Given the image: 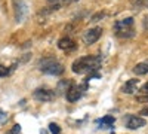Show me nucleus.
<instances>
[{
	"label": "nucleus",
	"mask_w": 148,
	"mask_h": 134,
	"mask_svg": "<svg viewBox=\"0 0 148 134\" xmlns=\"http://www.w3.org/2000/svg\"><path fill=\"white\" fill-rule=\"evenodd\" d=\"M102 63L101 55H88V57H80L73 63L71 70L77 75H84V73H92L99 69Z\"/></svg>",
	"instance_id": "nucleus-1"
},
{
	"label": "nucleus",
	"mask_w": 148,
	"mask_h": 134,
	"mask_svg": "<svg viewBox=\"0 0 148 134\" xmlns=\"http://www.w3.org/2000/svg\"><path fill=\"white\" fill-rule=\"evenodd\" d=\"M40 70L46 73V75L59 76L64 73V66L59 61H56L55 58H43L40 61Z\"/></svg>",
	"instance_id": "nucleus-2"
},
{
	"label": "nucleus",
	"mask_w": 148,
	"mask_h": 134,
	"mask_svg": "<svg viewBox=\"0 0 148 134\" xmlns=\"http://www.w3.org/2000/svg\"><path fill=\"white\" fill-rule=\"evenodd\" d=\"M132 26H133V18H125V19H120L116 22V30L117 34L121 36V37H129V33H132Z\"/></svg>",
	"instance_id": "nucleus-3"
},
{
	"label": "nucleus",
	"mask_w": 148,
	"mask_h": 134,
	"mask_svg": "<svg viewBox=\"0 0 148 134\" xmlns=\"http://www.w3.org/2000/svg\"><path fill=\"white\" fill-rule=\"evenodd\" d=\"M84 90H86V85H71V87L68 88V91H67V100L70 103L77 101L83 95Z\"/></svg>",
	"instance_id": "nucleus-4"
},
{
	"label": "nucleus",
	"mask_w": 148,
	"mask_h": 134,
	"mask_svg": "<svg viewBox=\"0 0 148 134\" xmlns=\"http://www.w3.org/2000/svg\"><path fill=\"white\" fill-rule=\"evenodd\" d=\"M33 97L37 101L46 103V101H52L55 99V92L51 91V90H46V88H39V90H36L33 92Z\"/></svg>",
	"instance_id": "nucleus-5"
},
{
	"label": "nucleus",
	"mask_w": 148,
	"mask_h": 134,
	"mask_svg": "<svg viewBox=\"0 0 148 134\" xmlns=\"http://www.w3.org/2000/svg\"><path fill=\"white\" fill-rule=\"evenodd\" d=\"M145 124H147V121L139 115H127L126 116V127L129 130H138L141 127H145Z\"/></svg>",
	"instance_id": "nucleus-6"
},
{
	"label": "nucleus",
	"mask_w": 148,
	"mask_h": 134,
	"mask_svg": "<svg viewBox=\"0 0 148 134\" xmlns=\"http://www.w3.org/2000/svg\"><path fill=\"white\" fill-rule=\"evenodd\" d=\"M101 34H102V28L101 27H95V28H90V30L86 31L84 36H83V39H84V42L88 45H92V43H95L98 39L101 37Z\"/></svg>",
	"instance_id": "nucleus-7"
},
{
	"label": "nucleus",
	"mask_w": 148,
	"mask_h": 134,
	"mask_svg": "<svg viewBox=\"0 0 148 134\" xmlns=\"http://www.w3.org/2000/svg\"><path fill=\"white\" fill-rule=\"evenodd\" d=\"M58 48L62 51H73L74 48H76V42L71 37H68V36H65V37H61L58 40Z\"/></svg>",
	"instance_id": "nucleus-8"
},
{
	"label": "nucleus",
	"mask_w": 148,
	"mask_h": 134,
	"mask_svg": "<svg viewBox=\"0 0 148 134\" xmlns=\"http://www.w3.org/2000/svg\"><path fill=\"white\" fill-rule=\"evenodd\" d=\"M138 83H139V79H129L125 85H123L121 92H125V94L135 92V91H136V88H138Z\"/></svg>",
	"instance_id": "nucleus-9"
},
{
	"label": "nucleus",
	"mask_w": 148,
	"mask_h": 134,
	"mask_svg": "<svg viewBox=\"0 0 148 134\" xmlns=\"http://www.w3.org/2000/svg\"><path fill=\"white\" fill-rule=\"evenodd\" d=\"M133 73L138 76H142V75H147L148 73V61H142L139 64H136L133 67Z\"/></svg>",
	"instance_id": "nucleus-10"
},
{
	"label": "nucleus",
	"mask_w": 148,
	"mask_h": 134,
	"mask_svg": "<svg viewBox=\"0 0 148 134\" xmlns=\"http://www.w3.org/2000/svg\"><path fill=\"white\" fill-rule=\"evenodd\" d=\"M71 85H73V83H71L70 79H62V81L58 83V91H61V92H67Z\"/></svg>",
	"instance_id": "nucleus-11"
},
{
	"label": "nucleus",
	"mask_w": 148,
	"mask_h": 134,
	"mask_svg": "<svg viewBox=\"0 0 148 134\" xmlns=\"http://www.w3.org/2000/svg\"><path fill=\"white\" fill-rule=\"evenodd\" d=\"M114 122H116V118H114V116H111V115H107V116H104V118L99 121V124L104 125V127H107V125H113Z\"/></svg>",
	"instance_id": "nucleus-12"
},
{
	"label": "nucleus",
	"mask_w": 148,
	"mask_h": 134,
	"mask_svg": "<svg viewBox=\"0 0 148 134\" xmlns=\"http://www.w3.org/2000/svg\"><path fill=\"white\" fill-rule=\"evenodd\" d=\"M130 3L135 8H144V6L148 8V0H130Z\"/></svg>",
	"instance_id": "nucleus-13"
},
{
	"label": "nucleus",
	"mask_w": 148,
	"mask_h": 134,
	"mask_svg": "<svg viewBox=\"0 0 148 134\" xmlns=\"http://www.w3.org/2000/svg\"><path fill=\"white\" fill-rule=\"evenodd\" d=\"M46 2L49 5H52L55 9H58L61 5H64V3H68V0H46Z\"/></svg>",
	"instance_id": "nucleus-14"
},
{
	"label": "nucleus",
	"mask_w": 148,
	"mask_h": 134,
	"mask_svg": "<svg viewBox=\"0 0 148 134\" xmlns=\"http://www.w3.org/2000/svg\"><path fill=\"white\" fill-rule=\"evenodd\" d=\"M49 131H51L52 134H61V128H59V125L58 124H49Z\"/></svg>",
	"instance_id": "nucleus-15"
},
{
	"label": "nucleus",
	"mask_w": 148,
	"mask_h": 134,
	"mask_svg": "<svg viewBox=\"0 0 148 134\" xmlns=\"http://www.w3.org/2000/svg\"><path fill=\"white\" fill-rule=\"evenodd\" d=\"M105 17V14H104V12H98V14H95L93 17H92V22H96V21H99V19H102Z\"/></svg>",
	"instance_id": "nucleus-16"
},
{
	"label": "nucleus",
	"mask_w": 148,
	"mask_h": 134,
	"mask_svg": "<svg viewBox=\"0 0 148 134\" xmlns=\"http://www.w3.org/2000/svg\"><path fill=\"white\" fill-rule=\"evenodd\" d=\"M6 75H9V69L6 66H0V78L6 76Z\"/></svg>",
	"instance_id": "nucleus-17"
},
{
	"label": "nucleus",
	"mask_w": 148,
	"mask_h": 134,
	"mask_svg": "<svg viewBox=\"0 0 148 134\" xmlns=\"http://www.w3.org/2000/svg\"><path fill=\"white\" fill-rule=\"evenodd\" d=\"M136 100L138 101H142V103H148V94L147 95H138Z\"/></svg>",
	"instance_id": "nucleus-18"
},
{
	"label": "nucleus",
	"mask_w": 148,
	"mask_h": 134,
	"mask_svg": "<svg viewBox=\"0 0 148 134\" xmlns=\"http://www.w3.org/2000/svg\"><path fill=\"white\" fill-rule=\"evenodd\" d=\"M19 131H21V127L19 125H14V128L9 131V134H18Z\"/></svg>",
	"instance_id": "nucleus-19"
},
{
	"label": "nucleus",
	"mask_w": 148,
	"mask_h": 134,
	"mask_svg": "<svg viewBox=\"0 0 148 134\" xmlns=\"http://www.w3.org/2000/svg\"><path fill=\"white\" fill-rule=\"evenodd\" d=\"M142 27H144L145 31H148V17H145V18L142 19Z\"/></svg>",
	"instance_id": "nucleus-20"
},
{
	"label": "nucleus",
	"mask_w": 148,
	"mask_h": 134,
	"mask_svg": "<svg viewBox=\"0 0 148 134\" xmlns=\"http://www.w3.org/2000/svg\"><path fill=\"white\" fill-rule=\"evenodd\" d=\"M139 115H142V116H148V106L142 109V110L139 112Z\"/></svg>",
	"instance_id": "nucleus-21"
},
{
	"label": "nucleus",
	"mask_w": 148,
	"mask_h": 134,
	"mask_svg": "<svg viewBox=\"0 0 148 134\" xmlns=\"http://www.w3.org/2000/svg\"><path fill=\"white\" fill-rule=\"evenodd\" d=\"M142 92H145V94H148V82L144 85V87H142Z\"/></svg>",
	"instance_id": "nucleus-22"
}]
</instances>
